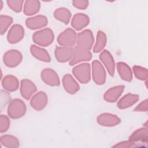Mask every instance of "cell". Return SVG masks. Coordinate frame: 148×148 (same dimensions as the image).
Masks as SVG:
<instances>
[{
	"mask_svg": "<svg viewBox=\"0 0 148 148\" xmlns=\"http://www.w3.org/2000/svg\"><path fill=\"white\" fill-rule=\"evenodd\" d=\"M54 39L53 31L46 28L35 32L32 35V40L35 44L39 46H48L51 45Z\"/></svg>",
	"mask_w": 148,
	"mask_h": 148,
	"instance_id": "cell-1",
	"label": "cell"
},
{
	"mask_svg": "<svg viewBox=\"0 0 148 148\" xmlns=\"http://www.w3.org/2000/svg\"><path fill=\"white\" fill-rule=\"evenodd\" d=\"M26 110L25 103L18 98L11 101L7 109L8 116L13 119H17L23 117L25 114Z\"/></svg>",
	"mask_w": 148,
	"mask_h": 148,
	"instance_id": "cell-2",
	"label": "cell"
},
{
	"mask_svg": "<svg viewBox=\"0 0 148 148\" xmlns=\"http://www.w3.org/2000/svg\"><path fill=\"white\" fill-rule=\"evenodd\" d=\"M72 73L80 83L86 84L91 79L90 65L87 63L77 65L72 69Z\"/></svg>",
	"mask_w": 148,
	"mask_h": 148,
	"instance_id": "cell-3",
	"label": "cell"
},
{
	"mask_svg": "<svg viewBox=\"0 0 148 148\" xmlns=\"http://www.w3.org/2000/svg\"><path fill=\"white\" fill-rule=\"evenodd\" d=\"M77 34L72 28H67L63 31L57 38V42L61 46L72 47L76 43Z\"/></svg>",
	"mask_w": 148,
	"mask_h": 148,
	"instance_id": "cell-4",
	"label": "cell"
},
{
	"mask_svg": "<svg viewBox=\"0 0 148 148\" xmlns=\"http://www.w3.org/2000/svg\"><path fill=\"white\" fill-rule=\"evenodd\" d=\"M94 36L90 29H85L77 34L76 46L90 50L94 44Z\"/></svg>",
	"mask_w": 148,
	"mask_h": 148,
	"instance_id": "cell-5",
	"label": "cell"
},
{
	"mask_svg": "<svg viewBox=\"0 0 148 148\" xmlns=\"http://www.w3.org/2000/svg\"><path fill=\"white\" fill-rule=\"evenodd\" d=\"M91 72L94 82L98 85H102L106 81V71L102 64L98 60L92 62Z\"/></svg>",
	"mask_w": 148,
	"mask_h": 148,
	"instance_id": "cell-6",
	"label": "cell"
},
{
	"mask_svg": "<svg viewBox=\"0 0 148 148\" xmlns=\"http://www.w3.org/2000/svg\"><path fill=\"white\" fill-rule=\"evenodd\" d=\"M91 58L92 54L89 50L76 46L73 48V56L69 62V64L70 65L72 66L82 62L88 61Z\"/></svg>",
	"mask_w": 148,
	"mask_h": 148,
	"instance_id": "cell-7",
	"label": "cell"
},
{
	"mask_svg": "<svg viewBox=\"0 0 148 148\" xmlns=\"http://www.w3.org/2000/svg\"><path fill=\"white\" fill-rule=\"evenodd\" d=\"M23 60L22 54L17 50L7 51L3 56V61L5 65L9 68H14L18 65Z\"/></svg>",
	"mask_w": 148,
	"mask_h": 148,
	"instance_id": "cell-8",
	"label": "cell"
},
{
	"mask_svg": "<svg viewBox=\"0 0 148 148\" xmlns=\"http://www.w3.org/2000/svg\"><path fill=\"white\" fill-rule=\"evenodd\" d=\"M24 36V29L19 24H14L10 28L8 35L7 40L11 44H15L21 41Z\"/></svg>",
	"mask_w": 148,
	"mask_h": 148,
	"instance_id": "cell-9",
	"label": "cell"
},
{
	"mask_svg": "<svg viewBox=\"0 0 148 148\" xmlns=\"http://www.w3.org/2000/svg\"><path fill=\"white\" fill-rule=\"evenodd\" d=\"M97 123L104 127H113L118 125L120 122V119L115 114L109 113H103L98 115L97 118Z\"/></svg>",
	"mask_w": 148,
	"mask_h": 148,
	"instance_id": "cell-10",
	"label": "cell"
},
{
	"mask_svg": "<svg viewBox=\"0 0 148 148\" xmlns=\"http://www.w3.org/2000/svg\"><path fill=\"white\" fill-rule=\"evenodd\" d=\"M73 53V47L58 46L55 49L54 55L57 60L60 62L70 61Z\"/></svg>",
	"mask_w": 148,
	"mask_h": 148,
	"instance_id": "cell-11",
	"label": "cell"
},
{
	"mask_svg": "<svg viewBox=\"0 0 148 148\" xmlns=\"http://www.w3.org/2000/svg\"><path fill=\"white\" fill-rule=\"evenodd\" d=\"M42 80L50 86H58L60 84L59 77L56 71L51 68H45L40 74Z\"/></svg>",
	"mask_w": 148,
	"mask_h": 148,
	"instance_id": "cell-12",
	"label": "cell"
},
{
	"mask_svg": "<svg viewBox=\"0 0 148 148\" xmlns=\"http://www.w3.org/2000/svg\"><path fill=\"white\" fill-rule=\"evenodd\" d=\"M48 98L46 94L43 91H39L35 94L30 100V105L35 110H41L47 104Z\"/></svg>",
	"mask_w": 148,
	"mask_h": 148,
	"instance_id": "cell-13",
	"label": "cell"
},
{
	"mask_svg": "<svg viewBox=\"0 0 148 148\" xmlns=\"http://www.w3.org/2000/svg\"><path fill=\"white\" fill-rule=\"evenodd\" d=\"M99 59L106 69L110 76H113L115 72V62L114 59L107 50H102L99 54Z\"/></svg>",
	"mask_w": 148,
	"mask_h": 148,
	"instance_id": "cell-14",
	"label": "cell"
},
{
	"mask_svg": "<svg viewBox=\"0 0 148 148\" xmlns=\"http://www.w3.org/2000/svg\"><path fill=\"white\" fill-rule=\"evenodd\" d=\"M36 90V86L31 80L24 79L21 81L20 94L24 99H29Z\"/></svg>",
	"mask_w": 148,
	"mask_h": 148,
	"instance_id": "cell-15",
	"label": "cell"
},
{
	"mask_svg": "<svg viewBox=\"0 0 148 148\" xmlns=\"http://www.w3.org/2000/svg\"><path fill=\"white\" fill-rule=\"evenodd\" d=\"M47 17L43 15H37L28 18L25 20L27 27L32 30L43 28L47 25Z\"/></svg>",
	"mask_w": 148,
	"mask_h": 148,
	"instance_id": "cell-16",
	"label": "cell"
},
{
	"mask_svg": "<svg viewBox=\"0 0 148 148\" xmlns=\"http://www.w3.org/2000/svg\"><path fill=\"white\" fill-rule=\"evenodd\" d=\"M90 23L89 17L84 13L75 14L71 20L72 27L77 31H80L87 27Z\"/></svg>",
	"mask_w": 148,
	"mask_h": 148,
	"instance_id": "cell-17",
	"label": "cell"
},
{
	"mask_svg": "<svg viewBox=\"0 0 148 148\" xmlns=\"http://www.w3.org/2000/svg\"><path fill=\"white\" fill-rule=\"evenodd\" d=\"M62 85L64 90L70 94H74L79 90V85L70 74H66L62 77Z\"/></svg>",
	"mask_w": 148,
	"mask_h": 148,
	"instance_id": "cell-18",
	"label": "cell"
},
{
	"mask_svg": "<svg viewBox=\"0 0 148 148\" xmlns=\"http://www.w3.org/2000/svg\"><path fill=\"white\" fill-rule=\"evenodd\" d=\"M124 90V86L119 85L108 89L103 95L104 99L110 103H113L117 101Z\"/></svg>",
	"mask_w": 148,
	"mask_h": 148,
	"instance_id": "cell-19",
	"label": "cell"
},
{
	"mask_svg": "<svg viewBox=\"0 0 148 148\" xmlns=\"http://www.w3.org/2000/svg\"><path fill=\"white\" fill-rule=\"evenodd\" d=\"M139 99V96L137 94L129 93L121 98L117 103V107L120 109H127L136 103Z\"/></svg>",
	"mask_w": 148,
	"mask_h": 148,
	"instance_id": "cell-20",
	"label": "cell"
},
{
	"mask_svg": "<svg viewBox=\"0 0 148 148\" xmlns=\"http://www.w3.org/2000/svg\"><path fill=\"white\" fill-rule=\"evenodd\" d=\"M30 52L35 58L41 61L49 62L51 61L50 55L47 50L38 45H31L30 47Z\"/></svg>",
	"mask_w": 148,
	"mask_h": 148,
	"instance_id": "cell-21",
	"label": "cell"
},
{
	"mask_svg": "<svg viewBox=\"0 0 148 148\" xmlns=\"http://www.w3.org/2000/svg\"><path fill=\"white\" fill-rule=\"evenodd\" d=\"M2 86L8 91H15L18 88L19 82L16 76L6 75L2 80Z\"/></svg>",
	"mask_w": 148,
	"mask_h": 148,
	"instance_id": "cell-22",
	"label": "cell"
},
{
	"mask_svg": "<svg viewBox=\"0 0 148 148\" xmlns=\"http://www.w3.org/2000/svg\"><path fill=\"white\" fill-rule=\"evenodd\" d=\"M116 68L120 77L123 80L127 82H131L132 80V70L126 63L119 62L116 65Z\"/></svg>",
	"mask_w": 148,
	"mask_h": 148,
	"instance_id": "cell-23",
	"label": "cell"
},
{
	"mask_svg": "<svg viewBox=\"0 0 148 148\" xmlns=\"http://www.w3.org/2000/svg\"><path fill=\"white\" fill-rule=\"evenodd\" d=\"M40 8V3L36 0H28L24 3L23 11L27 16H32L37 13Z\"/></svg>",
	"mask_w": 148,
	"mask_h": 148,
	"instance_id": "cell-24",
	"label": "cell"
},
{
	"mask_svg": "<svg viewBox=\"0 0 148 148\" xmlns=\"http://www.w3.org/2000/svg\"><path fill=\"white\" fill-rule=\"evenodd\" d=\"M129 140L134 142L136 143L138 142H147V127L140 128L131 135L129 137Z\"/></svg>",
	"mask_w": 148,
	"mask_h": 148,
	"instance_id": "cell-25",
	"label": "cell"
},
{
	"mask_svg": "<svg viewBox=\"0 0 148 148\" xmlns=\"http://www.w3.org/2000/svg\"><path fill=\"white\" fill-rule=\"evenodd\" d=\"M54 18L65 24L69 23L71 18V13L69 10L66 8H57L54 12Z\"/></svg>",
	"mask_w": 148,
	"mask_h": 148,
	"instance_id": "cell-26",
	"label": "cell"
},
{
	"mask_svg": "<svg viewBox=\"0 0 148 148\" xmlns=\"http://www.w3.org/2000/svg\"><path fill=\"white\" fill-rule=\"evenodd\" d=\"M107 42L106 34L102 31H98L97 35L96 42L93 48L94 53H99L103 50Z\"/></svg>",
	"mask_w": 148,
	"mask_h": 148,
	"instance_id": "cell-27",
	"label": "cell"
},
{
	"mask_svg": "<svg viewBox=\"0 0 148 148\" xmlns=\"http://www.w3.org/2000/svg\"><path fill=\"white\" fill-rule=\"evenodd\" d=\"M0 141L2 146L9 148L18 147L20 145L17 138L11 135H4L1 136Z\"/></svg>",
	"mask_w": 148,
	"mask_h": 148,
	"instance_id": "cell-28",
	"label": "cell"
},
{
	"mask_svg": "<svg viewBox=\"0 0 148 148\" xmlns=\"http://www.w3.org/2000/svg\"><path fill=\"white\" fill-rule=\"evenodd\" d=\"M13 22L12 17L6 15H1L0 16V33L1 35H3L9 26Z\"/></svg>",
	"mask_w": 148,
	"mask_h": 148,
	"instance_id": "cell-29",
	"label": "cell"
},
{
	"mask_svg": "<svg viewBox=\"0 0 148 148\" xmlns=\"http://www.w3.org/2000/svg\"><path fill=\"white\" fill-rule=\"evenodd\" d=\"M133 72L135 76L139 80H146L147 79L148 73L146 68L140 66L135 65L132 67Z\"/></svg>",
	"mask_w": 148,
	"mask_h": 148,
	"instance_id": "cell-30",
	"label": "cell"
},
{
	"mask_svg": "<svg viewBox=\"0 0 148 148\" xmlns=\"http://www.w3.org/2000/svg\"><path fill=\"white\" fill-rule=\"evenodd\" d=\"M8 6L14 12L19 13L23 9L24 1L21 0H8L6 1Z\"/></svg>",
	"mask_w": 148,
	"mask_h": 148,
	"instance_id": "cell-31",
	"label": "cell"
},
{
	"mask_svg": "<svg viewBox=\"0 0 148 148\" xmlns=\"http://www.w3.org/2000/svg\"><path fill=\"white\" fill-rule=\"evenodd\" d=\"M11 102V96L6 90H1V110Z\"/></svg>",
	"mask_w": 148,
	"mask_h": 148,
	"instance_id": "cell-32",
	"label": "cell"
},
{
	"mask_svg": "<svg viewBox=\"0 0 148 148\" xmlns=\"http://www.w3.org/2000/svg\"><path fill=\"white\" fill-rule=\"evenodd\" d=\"M10 120L9 117L4 114L0 116V132H5L9 129L10 127Z\"/></svg>",
	"mask_w": 148,
	"mask_h": 148,
	"instance_id": "cell-33",
	"label": "cell"
},
{
	"mask_svg": "<svg viewBox=\"0 0 148 148\" xmlns=\"http://www.w3.org/2000/svg\"><path fill=\"white\" fill-rule=\"evenodd\" d=\"M89 2L87 0H75L72 1V5L74 7L80 9L84 10L88 6Z\"/></svg>",
	"mask_w": 148,
	"mask_h": 148,
	"instance_id": "cell-34",
	"label": "cell"
},
{
	"mask_svg": "<svg viewBox=\"0 0 148 148\" xmlns=\"http://www.w3.org/2000/svg\"><path fill=\"white\" fill-rule=\"evenodd\" d=\"M147 99H146L138 105L134 110L136 112H147Z\"/></svg>",
	"mask_w": 148,
	"mask_h": 148,
	"instance_id": "cell-35",
	"label": "cell"
},
{
	"mask_svg": "<svg viewBox=\"0 0 148 148\" xmlns=\"http://www.w3.org/2000/svg\"><path fill=\"white\" fill-rule=\"evenodd\" d=\"M135 143L134 142L131 141L130 140H127V141H124L121 142L120 143H118L117 145H115L114 147H134L135 146Z\"/></svg>",
	"mask_w": 148,
	"mask_h": 148,
	"instance_id": "cell-36",
	"label": "cell"
},
{
	"mask_svg": "<svg viewBox=\"0 0 148 148\" xmlns=\"http://www.w3.org/2000/svg\"><path fill=\"white\" fill-rule=\"evenodd\" d=\"M0 6H1L0 10H1L2 9V7H3V2L1 0H0Z\"/></svg>",
	"mask_w": 148,
	"mask_h": 148,
	"instance_id": "cell-37",
	"label": "cell"
}]
</instances>
